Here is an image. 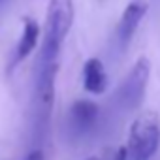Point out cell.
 <instances>
[{"instance_id":"cell-3","label":"cell","mask_w":160,"mask_h":160,"mask_svg":"<svg viewBox=\"0 0 160 160\" xmlns=\"http://www.w3.org/2000/svg\"><path fill=\"white\" fill-rule=\"evenodd\" d=\"M149 75H151V62L145 57L138 58V62L132 66L130 73L126 75V79L122 81V85L119 87V92H117V100L122 108L134 109L143 102Z\"/></svg>"},{"instance_id":"cell-2","label":"cell","mask_w":160,"mask_h":160,"mask_svg":"<svg viewBox=\"0 0 160 160\" xmlns=\"http://www.w3.org/2000/svg\"><path fill=\"white\" fill-rule=\"evenodd\" d=\"M160 145V117L154 111H143L136 117L128 134V160H151Z\"/></svg>"},{"instance_id":"cell-8","label":"cell","mask_w":160,"mask_h":160,"mask_svg":"<svg viewBox=\"0 0 160 160\" xmlns=\"http://www.w3.org/2000/svg\"><path fill=\"white\" fill-rule=\"evenodd\" d=\"M106 160H128V151H126V145L124 147H117L115 151H111Z\"/></svg>"},{"instance_id":"cell-10","label":"cell","mask_w":160,"mask_h":160,"mask_svg":"<svg viewBox=\"0 0 160 160\" xmlns=\"http://www.w3.org/2000/svg\"><path fill=\"white\" fill-rule=\"evenodd\" d=\"M87 160H106V156H89Z\"/></svg>"},{"instance_id":"cell-11","label":"cell","mask_w":160,"mask_h":160,"mask_svg":"<svg viewBox=\"0 0 160 160\" xmlns=\"http://www.w3.org/2000/svg\"><path fill=\"white\" fill-rule=\"evenodd\" d=\"M8 2H10V0H0V10H2V8L8 4Z\"/></svg>"},{"instance_id":"cell-7","label":"cell","mask_w":160,"mask_h":160,"mask_svg":"<svg viewBox=\"0 0 160 160\" xmlns=\"http://www.w3.org/2000/svg\"><path fill=\"white\" fill-rule=\"evenodd\" d=\"M98 119V104L92 100H75L70 108V122L77 130L91 128Z\"/></svg>"},{"instance_id":"cell-9","label":"cell","mask_w":160,"mask_h":160,"mask_svg":"<svg viewBox=\"0 0 160 160\" xmlns=\"http://www.w3.org/2000/svg\"><path fill=\"white\" fill-rule=\"evenodd\" d=\"M25 160H43V152H42L40 149H36V151H32V152H28Z\"/></svg>"},{"instance_id":"cell-5","label":"cell","mask_w":160,"mask_h":160,"mask_svg":"<svg viewBox=\"0 0 160 160\" xmlns=\"http://www.w3.org/2000/svg\"><path fill=\"white\" fill-rule=\"evenodd\" d=\"M83 87L92 94H102L108 89V73L100 58L91 57L83 66Z\"/></svg>"},{"instance_id":"cell-4","label":"cell","mask_w":160,"mask_h":160,"mask_svg":"<svg viewBox=\"0 0 160 160\" xmlns=\"http://www.w3.org/2000/svg\"><path fill=\"white\" fill-rule=\"evenodd\" d=\"M147 13V2L145 0H132V2L124 8L119 27H117V42L121 47H126L132 40V36L136 34L141 19Z\"/></svg>"},{"instance_id":"cell-1","label":"cell","mask_w":160,"mask_h":160,"mask_svg":"<svg viewBox=\"0 0 160 160\" xmlns=\"http://www.w3.org/2000/svg\"><path fill=\"white\" fill-rule=\"evenodd\" d=\"M73 23V0H49L43 42L40 49V64H53L58 58L64 38L68 36Z\"/></svg>"},{"instance_id":"cell-6","label":"cell","mask_w":160,"mask_h":160,"mask_svg":"<svg viewBox=\"0 0 160 160\" xmlns=\"http://www.w3.org/2000/svg\"><path fill=\"white\" fill-rule=\"evenodd\" d=\"M38 38H40V25H38L32 17H27L25 23H23V34H21V38H19V42H17L12 66H15V64H19L21 60H25V58L36 49Z\"/></svg>"}]
</instances>
